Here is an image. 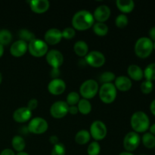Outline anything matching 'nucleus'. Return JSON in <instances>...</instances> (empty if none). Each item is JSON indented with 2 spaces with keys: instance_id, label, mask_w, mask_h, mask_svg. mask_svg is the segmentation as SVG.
I'll list each match as a JSON object with an SVG mask.
<instances>
[{
  "instance_id": "obj_35",
  "label": "nucleus",
  "mask_w": 155,
  "mask_h": 155,
  "mask_svg": "<svg viewBox=\"0 0 155 155\" xmlns=\"http://www.w3.org/2000/svg\"><path fill=\"white\" fill-rule=\"evenodd\" d=\"M66 148L63 143L58 142L53 146L51 151V155H65Z\"/></svg>"
},
{
  "instance_id": "obj_30",
  "label": "nucleus",
  "mask_w": 155,
  "mask_h": 155,
  "mask_svg": "<svg viewBox=\"0 0 155 155\" xmlns=\"http://www.w3.org/2000/svg\"><path fill=\"white\" fill-rule=\"evenodd\" d=\"M144 77L147 80H155V63L149 64L144 70Z\"/></svg>"
},
{
  "instance_id": "obj_14",
  "label": "nucleus",
  "mask_w": 155,
  "mask_h": 155,
  "mask_svg": "<svg viewBox=\"0 0 155 155\" xmlns=\"http://www.w3.org/2000/svg\"><path fill=\"white\" fill-rule=\"evenodd\" d=\"M32 117V110L27 107H21L16 109L13 113V119L15 122L23 124L30 120Z\"/></svg>"
},
{
  "instance_id": "obj_21",
  "label": "nucleus",
  "mask_w": 155,
  "mask_h": 155,
  "mask_svg": "<svg viewBox=\"0 0 155 155\" xmlns=\"http://www.w3.org/2000/svg\"><path fill=\"white\" fill-rule=\"evenodd\" d=\"M116 5L117 8L125 15L133 12L135 8V2L133 0H117Z\"/></svg>"
},
{
  "instance_id": "obj_44",
  "label": "nucleus",
  "mask_w": 155,
  "mask_h": 155,
  "mask_svg": "<svg viewBox=\"0 0 155 155\" xmlns=\"http://www.w3.org/2000/svg\"><path fill=\"white\" fill-rule=\"evenodd\" d=\"M150 110H151V112L153 114V115L155 116V99L153 100L150 104Z\"/></svg>"
},
{
  "instance_id": "obj_4",
  "label": "nucleus",
  "mask_w": 155,
  "mask_h": 155,
  "mask_svg": "<svg viewBox=\"0 0 155 155\" xmlns=\"http://www.w3.org/2000/svg\"><path fill=\"white\" fill-rule=\"evenodd\" d=\"M117 89L113 83H104L101 85L98 90L100 99L104 104H110L116 99L117 95Z\"/></svg>"
},
{
  "instance_id": "obj_37",
  "label": "nucleus",
  "mask_w": 155,
  "mask_h": 155,
  "mask_svg": "<svg viewBox=\"0 0 155 155\" xmlns=\"http://www.w3.org/2000/svg\"><path fill=\"white\" fill-rule=\"evenodd\" d=\"M62 38L66 39H71L75 36L76 30L73 27H66L61 31Z\"/></svg>"
},
{
  "instance_id": "obj_51",
  "label": "nucleus",
  "mask_w": 155,
  "mask_h": 155,
  "mask_svg": "<svg viewBox=\"0 0 155 155\" xmlns=\"http://www.w3.org/2000/svg\"><path fill=\"white\" fill-rule=\"evenodd\" d=\"M140 155H147V154H140Z\"/></svg>"
},
{
  "instance_id": "obj_31",
  "label": "nucleus",
  "mask_w": 155,
  "mask_h": 155,
  "mask_svg": "<svg viewBox=\"0 0 155 155\" xmlns=\"http://www.w3.org/2000/svg\"><path fill=\"white\" fill-rule=\"evenodd\" d=\"M80 100V98L79 93H77L75 91H73V92H69V94L67 95L66 102L69 106H74L78 104Z\"/></svg>"
},
{
  "instance_id": "obj_26",
  "label": "nucleus",
  "mask_w": 155,
  "mask_h": 155,
  "mask_svg": "<svg viewBox=\"0 0 155 155\" xmlns=\"http://www.w3.org/2000/svg\"><path fill=\"white\" fill-rule=\"evenodd\" d=\"M93 32L96 35L99 36H104L108 33V27L106 24L101 22H96L94 23L93 26Z\"/></svg>"
},
{
  "instance_id": "obj_50",
  "label": "nucleus",
  "mask_w": 155,
  "mask_h": 155,
  "mask_svg": "<svg viewBox=\"0 0 155 155\" xmlns=\"http://www.w3.org/2000/svg\"><path fill=\"white\" fill-rule=\"evenodd\" d=\"M153 46H154V49L155 50V42H153Z\"/></svg>"
},
{
  "instance_id": "obj_47",
  "label": "nucleus",
  "mask_w": 155,
  "mask_h": 155,
  "mask_svg": "<svg viewBox=\"0 0 155 155\" xmlns=\"http://www.w3.org/2000/svg\"><path fill=\"white\" fill-rule=\"evenodd\" d=\"M119 155H134V154H132L131 152H129V151H123V152H121Z\"/></svg>"
},
{
  "instance_id": "obj_8",
  "label": "nucleus",
  "mask_w": 155,
  "mask_h": 155,
  "mask_svg": "<svg viewBox=\"0 0 155 155\" xmlns=\"http://www.w3.org/2000/svg\"><path fill=\"white\" fill-rule=\"evenodd\" d=\"M89 133L91 136L97 142L102 140L107 136V127L101 120H95L91 124Z\"/></svg>"
},
{
  "instance_id": "obj_19",
  "label": "nucleus",
  "mask_w": 155,
  "mask_h": 155,
  "mask_svg": "<svg viewBox=\"0 0 155 155\" xmlns=\"http://www.w3.org/2000/svg\"><path fill=\"white\" fill-rule=\"evenodd\" d=\"M114 86L117 89L121 92H127L132 88L133 83L130 77L126 76H119L114 80Z\"/></svg>"
},
{
  "instance_id": "obj_49",
  "label": "nucleus",
  "mask_w": 155,
  "mask_h": 155,
  "mask_svg": "<svg viewBox=\"0 0 155 155\" xmlns=\"http://www.w3.org/2000/svg\"><path fill=\"white\" fill-rule=\"evenodd\" d=\"M2 76L1 72H0V84H1L2 83Z\"/></svg>"
},
{
  "instance_id": "obj_11",
  "label": "nucleus",
  "mask_w": 155,
  "mask_h": 155,
  "mask_svg": "<svg viewBox=\"0 0 155 155\" xmlns=\"http://www.w3.org/2000/svg\"><path fill=\"white\" fill-rule=\"evenodd\" d=\"M85 61L92 68H100L105 63V57L101 51H91L86 55Z\"/></svg>"
},
{
  "instance_id": "obj_15",
  "label": "nucleus",
  "mask_w": 155,
  "mask_h": 155,
  "mask_svg": "<svg viewBox=\"0 0 155 155\" xmlns=\"http://www.w3.org/2000/svg\"><path fill=\"white\" fill-rule=\"evenodd\" d=\"M45 42L49 45H56L59 43L62 39V33L59 29L51 28L47 30L44 36Z\"/></svg>"
},
{
  "instance_id": "obj_13",
  "label": "nucleus",
  "mask_w": 155,
  "mask_h": 155,
  "mask_svg": "<svg viewBox=\"0 0 155 155\" xmlns=\"http://www.w3.org/2000/svg\"><path fill=\"white\" fill-rule=\"evenodd\" d=\"M66 89V83L59 78L52 79L48 84V90L54 95H58L63 93Z\"/></svg>"
},
{
  "instance_id": "obj_48",
  "label": "nucleus",
  "mask_w": 155,
  "mask_h": 155,
  "mask_svg": "<svg viewBox=\"0 0 155 155\" xmlns=\"http://www.w3.org/2000/svg\"><path fill=\"white\" fill-rule=\"evenodd\" d=\"M16 155H30V154H27V153L25 152V151H21V152H18Z\"/></svg>"
},
{
  "instance_id": "obj_3",
  "label": "nucleus",
  "mask_w": 155,
  "mask_h": 155,
  "mask_svg": "<svg viewBox=\"0 0 155 155\" xmlns=\"http://www.w3.org/2000/svg\"><path fill=\"white\" fill-rule=\"evenodd\" d=\"M135 53L141 58H146L152 52L154 49L153 41L149 37H141L137 39L135 44Z\"/></svg>"
},
{
  "instance_id": "obj_27",
  "label": "nucleus",
  "mask_w": 155,
  "mask_h": 155,
  "mask_svg": "<svg viewBox=\"0 0 155 155\" xmlns=\"http://www.w3.org/2000/svg\"><path fill=\"white\" fill-rule=\"evenodd\" d=\"M20 40L24 41L25 42H30L32 40L36 39V36L33 32L27 29H21L18 32Z\"/></svg>"
},
{
  "instance_id": "obj_25",
  "label": "nucleus",
  "mask_w": 155,
  "mask_h": 155,
  "mask_svg": "<svg viewBox=\"0 0 155 155\" xmlns=\"http://www.w3.org/2000/svg\"><path fill=\"white\" fill-rule=\"evenodd\" d=\"M12 145L15 151L18 152H21V151H24L25 148L26 142L22 136H15L12 140Z\"/></svg>"
},
{
  "instance_id": "obj_23",
  "label": "nucleus",
  "mask_w": 155,
  "mask_h": 155,
  "mask_svg": "<svg viewBox=\"0 0 155 155\" xmlns=\"http://www.w3.org/2000/svg\"><path fill=\"white\" fill-rule=\"evenodd\" d=\"M91 139V135L89 132L86 130H82L77 132L75 136V142L79 145H86L89 142Z\"/></svg>"
},
{
  "instance_id": "obj_24",
  "label": "nucleus",
  "mask_w": 155,
  "mask_h": 155,
  "mask_svg": "<svg viewBox=\"0 0 155 155\" xmlns=\"http://www.w3.org/2000/svg\"><path fill=\"white\" fill-rule=\"evenodd\" d=\"M77 107L80 113L82 114H89L92 110V104L90 101L86 98H81L77 104Z\"/></svg>"
},
{
  "instance_id": "obj_22",
  "label": "nucleus",
  "mask_w": 155,
  "mask_h": 155,
  "mask_svg": "<svg viewBox=\"0 0 155 155\" xmlns=\"http://www.w3.org/2000/svg\"><path fill=\"white\" fill-rule=\"evenodd\" d=\"M74 50L80 57H86V54L89 53V45L85 41L78 40L74 44Z\"/></svg>"
},
{
  "instance_id": "obj_5",
  "label": "nucleus",
  "mask_w": 155,
  "mask_h": 155,
  "mask_svg": "<svg viewBox=\"0 0 155 155\" xmlns=\"http://www.w3.org/2000/svg\"><path fill=\"white\" fill-rule=\"evenodd\" d=\"M99 90L98 83L93 79L86 80L83 82L80 87V95L83 98L91 99L94 98Z\"/></svg>"
},
{
  "instance_id": "obj_20",
  "label": "nucleus",
  "mask_w": 155,
  "mask_h": 155,
  "mask_svg": "<svg viewBox=\"0 0 155 155\" xmlns=\"http://www.w3.org/2000/svg\"><path fill=\"white\" fill-rule=\"evenodd\" d=\"M127 73L130 79L136 81H139L144 77V71L139 65L131 64L128 67Z\"/></svg>"
},
{
  "instance_id": "obj_46",
  "label": "nucleus",
  "mask_w": 155,
  "mask_h": 155,
  "mask_svg": "<svg viewBox=\"0 0 155 155\" xmlns=\"http://www.w3.org/2000/svg\"><path fill=\"white\" fill-rule=\"evenodd\" d=\"M4 54V46L0 44V58Z\"/></svg>"
},
{
  "instance_id": "obj_6",
  "label": "nucleus",
  "mask_w": 155,
  "mask_h": 155,
  "mask_svg": "<svg viewBox=\"0 0 155 155\" xmlns=\"http://www.w3.org/2000/svg\"><path fill=\"white\" fill-rule=\"evenodd\" d=\"M28 50L30 54L33 57H42L48 52V44L42 39H35L29 42Z\"/></svg>"
},
{
  "instance_id": "obj_12",
  "label": "nucleus",
  "mask_w": 155,
  "mask_h": 155,
  "mask_svg": "<svg viewBox=\"0 0 155 155\" xmlns=\"http://www.w3.org/2000/svg\"><path fill=\"white\" fill-rule=\"evenodd\" d=\"M46 61L52 68H59L64 63L63 54L60 51L51 49L45 54Z\"/></svg>"
},
{
  "instance_id": "obj_7",
  "label": "nucleus",
  "mask_w": 155,
  "mask_h": 155,
  "mask_svg": "<svg viewBox=\"0 0 155 155\" xmlns=\"http://www.w3.org/2000/svg\"><path fill=\"white\" fill-rule=\"evenodd\" d=\"M48 124L44 118L37 117L33 118L29 122L27 126V130L30 133L33 134H43L48 130Z\"/></svg>"
},
{
  "instance_id": "obj_32",
  "label": "nucleus",
  "mask_w": 155,
  "mask_h": 155,
  "mask_svg": "<svg viewBox=\"0 0 155 155\" xmlns=\"http://www.w3.org/2000/svg\"><path fill=\"white\" fill-rule=\"evenodd\" d=\"M116 79V76L111 71H105L102 73L100 76V81L104 83H110L114 81Z\"/></svg>"
},
{
  "instance_id": "obj_38",
  "label": "nucleus",
  "mask_w": 155,
  "mask_h": 155,
  "mask_svg": "<svg viewBox=\"0 0 155 155\" xmlns=\"http://www.w3.org/2000/svg\"><path fill=\"white\" fill-rule=\"evenodd\" d=\"M38 106V101L36 98H31L30 100H29V101L27 102V107L30 109V110H33L37 107Z\"/></svg>"
},
{
  "instance_id": "obj_1",
  "label": "nucleus",
  "mask_w": 155,
  "mask_h": 155,
  "mask_svg": "<svg viewBox=\"0 0 155 155\" xmlns=\"http://www.w3.org/2000/svg\"><path fill=\"white\" fill-rule=\"evenodd\" d=\"M95 23L93 15L87 10H80L76 12L72 18L73 28L83 31L92 27Z\"/></svg>"
},
{
  "instance_id": "obj_36",
  "label": "nucleus",
  "mask_w": 155,
  "mask_h": 155,
  "mask_svg": "<svg viewBox=\"0 0 155 155\" xmlns=\"http://www.w3.org/2000/svg\"><path fill=\"white\" fill-rule=\"evenodd\" d=\"M140 89L142 93L144 94L151 93V92L153 91V89H154V85H153L152 81L145 80V81L142 82V84H141Z\"/></svg>"
},
{
  "instance_id": "obj_28",
  "label": "nucleus",
  "mask_w": 155,
  "mask_h": 155,
  "mask_svg": "<svg viewBox=\"0 0 155 155\" xmlns=\"http://www.w3.org/2000/svg\"><path fill=\"white\" fill-rule=\"evenodd\" d=\"M143 145L147 148H154L155 147V136L151 133H145L142 137Z\"/></svg>"
},
{
  "instance_id": "obj_10",
  "label": "nucleus",
  "mask_w": 155,
  "mask_h": 155,
  "mask_svg": "<svg viewBox=\"0 0 155 155\" xmlns=\"http://www.w3.org/2000/svg\"><path fill=\"white\" fill-rule=\"evenodd\" d=\"M69 105L66 101H57L51 104L50 107V114L51 117L56 119L63 118L68 114Z\"/></svg>"
},
{
  "instance_id": "obj_41",
  "label": "nucleus",
  "mask_w": 155,
  "mask_h": 155,
  "mask_svg": "<svg viewBox=\"0 0 155 155\" xmlns=\"http://www.w3.org/2000/svg\"><path fill=\"white\" fill-rule=\"evenodd\" d=\"M58 137L57 136H55V135H53V136H51L49 138V142H51V144H52L53 145H56V144H58L59 142V140H58Z\"/></svg>"
},
{
  "instance_id": "obj_45",
  "label": "nucleus",
  "mask_w": 155,
  "mask_h": 155,
  "mask_svg": "<svg viewBox=\"0 0 155 155\" xmlns=\"http://www.w3.org/2000/svg\"><path fill=\"white\" fill-rule=\"evenodd\" d=\"M149 130H150V133H151L152 135L155 136V124L151 125V127H149Z\"/></svg>"
},
{
  "instance_id": "obj_9",
  "label": "nucleus",
  "mask_w": 155,
  "mask_h": 155,
  "mask_svg": "<svg viewBox=\"0 0 155 155\" xmlns=\"http://www.w3.org/2000/svg\"><path fill=\"white\" fill-rule=\"evenodd\" d=\"M141 142V138L139 133L134 131L130 132L124 139V148L129 152L135 151L139 147Z\"/></svg>"
},
{
  "instance_id": "obj_29",
  "label": "nucleus",
  "mask_w": 155,
  "mask_h": 155,
  "mask_svg": "<svg viewBox=\"0 0 155 155\" xmlns=\"http://www.w3.org/2000/svg\"><path fill=\"white\" fill-rule=\"evenodd\" d=\"M12 34L8 30L2 29L0 30V44L4 45H7L12 42Z\"/></svg>"
},
{
  "instance_id": "obj_2",
  "label": "nucleus",
  "mask_w": 155,
  "mask_h": 155,
  "mask_svg": "<svg viewBox=\"0 0 155 155\" xmlns=\"http://www.w3.org/2000/svg\"><path fill=\"white\" fill-rule=\"evenodd\" d=\"M130 124L136 133H145L150 127L149 117L145 112L136 111L132 115Z\"/></svg>"
},
{
  "instance_id": "obj_40",
  "label": "nucleus",
  "mask_w": 155,
  "mask_h": 155,
  "mask_svg": "<svg viewBox=\"0 0 155 155\" xmlns=\"http://www.w3.org/2000/svg\"><path fill=\"white\" fill-rule=\"evenodd\" d=\"M79 112L78 107L77 106H69V110H68V113L71 114L72 115H76Z\"/></svg>"
},
{
  "instance_id": "obj_18",
  "label": "nucleus",
  "mask_w": 155,
  "mask_h": 155,
  "mask_svg": "<svg viewBox=\"0 0 155 155\" xmlns=\"http://www.w3.org/2000/svg\"><path fill=\"white\" fill-rule=\"evenodd\" d=\"M30 9L36 14L45 13L49 8L50 2L48 0H32L29 2Z\"/></svg>"
},
{
  "instance_id": "obj_16",
  "label": "nucleus",
  "mask_w": 155,
  "mask_h": 155,
  "mask_svg": "<svg viewBox=\"0 0 155 155\" xmlns=\"http://www.w3.org/2000/svg\"><path fill=\"white\" fill-rule=\"evenodd\" d=\"M28 50V43L22 40H17L12 44L10 48V53L12 56L16 58L24 55Z\"/></svg>"
},
{
  "instance_id": "obj_34",
  "label": "nucleus",
  "mask_w": 155,
  "mask_h": 155,
  "mask_svg": "<svg viewBox=\"0 0 155 155\" xmlns=\"http://www.w3.org/2000/svg\"><path fill=\"white\" fill-rule=\"evenodd\" d=\"M129 23L128 18L125 14H120L117 15L115 19V24L119 28H124L127 26Z\"/></svg>"
},
{
  "instance_id": "obj_42",
  "label": "nucleus",
  "mask_w": 155,
  "mask_h": 155,
  "mask_svg": "<svg viewBox=\"0 0 155 155\" xmlns=\"http://www.w3.org/2000/svg\"><path fill=\"white\" fill-rule=\"evenodd\" d=\"M0 155H16V154H15V152H14L12 149L5 148V149L2 151V152L0 153Z\"/></svg>"
},
{
  "instance_id": "obj_33",
  "label": "nucleus",
  "mask_w": 155,
  "mask_h": 155,
  "mask_svg": "<svg viewBox=\"0 0 155 155\" xmlns=\"http://www.w3.org/2000/svg\"><path fill=\"white\" fill-rule=\"evenodd\" d=\"M101 151V146L97 141L91 142L87 148L88 155H98Z\"/></svg>"
},
{
  "instance_id": "obj_17",
  "label": "nucleus",
  "mask_w": 155,
  "mask_h": 155,
  "mask_svg": "<svg viewBox=\"0 0 155 155\" xmlns=\"http://www.w3.org/2000/svg\"><path fill=\"white\" fill-rule=\"evenodd\" d=\"M110 16V8L106 5H101L95 8L93 13L94 19L97 22L104 23Z\"/></svg>"
},
{
  "instance_id": "obj_39",
  "label": "nucleus",
  "mask_w": 155,
  "mask_h": 155,
  "mask_svg": "<svg viewBox=\"0 0 155 155\" xmlns=\"http://www.w3.org/2000/svg\"><path fill=\"white\" fill-rule=\"evenodd\" d=\"M51 75L53 77V79L58 78V77L60 75V70H59V68H52L51 71Z\"/></svg>"
},
{
  "instance_id": "obj_43",
  "label": "nucleus",
  "mask_w": 155,
  "mask_h": 155,
  "mask_svg": "<svg viewBox=\"0 0 155 155\" xmlns=\"http://www.w3.org/2000/svg\"><path fill=\"white\" fill-rule=\"evenodd\" d=\"M149 36L150 39H151V41L154 40L155 42V27H151L149 30Z\"/></svg>"
}]
</instances>
